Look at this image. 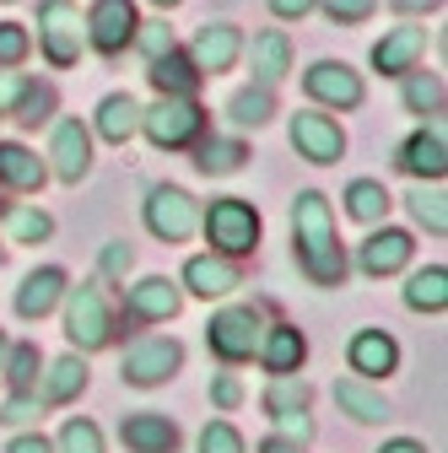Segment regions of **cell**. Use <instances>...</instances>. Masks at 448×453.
<instances>
[{"label":"cell","instance_id":"1","mask_svg":"<svg viewBox=\"0 0 448 453\" xmlns=\"http://www.w3.org/2000/svg\"><path fill=\"white\" fill-rule=\"evenodd\" d=\"M292 238H297V265L313 287H341L346 280V254L335 243V216L319 189H303L292 205Z\"/></svg>","mask_w":448,"mask_h":453},{"label":"cell","instance_id":"2","mask_svg":"<svg viewBox=\"0 0 448 453\" xmlns=\"http://www.w3.org/2000/svg\"><path fill=\"white\" fill-rule=\"evenodd\" d=\"M81 43H87V27H81V12L71 0H43L38 6V49L54 71H71L81 60Z\"/></svg>","mask_w":448,"mask_h":453},{"label":"cell","instance_id":"3","mask_svg":"<svg viewBox=\"0 0 448 453\" xmlns=\"http://www.w3.org/2000/svg\"><path fill=\"white\" fill-rule=\"evenodd\" d=\"M200 130H205V113H200L195 97H157L151 108H141V135L162 151L189 146Z\"/></svg>","mask_w":448,"mask_h":453},{"label":"cell","instance_id":"4","mask_svg":"<svg viewBox=\"0 0 448 453\" xmlns=\"http://www.w3.org/2000/svg\"><path fill=\"white\" fill-rule=\"evenodd\" d=\"M66 334H71L76 351H103L108 340H114V319H108V303L92 280L66 287Z\"/></svg>","mask_w":448,"mask_h":453},{"label":"cell","instance_id":"5","mask_svg":"<svg viewBox=\"0 0 448 453\" xmlns=\"http://www.w3.org/2000/svg\"><path fill=\"white\" fill-rule=\"evenodd\" d=\"M205 238H211L216 254H228V259L233 254H249L259 243V211L249 200H238V195L211 200V211H205Z\"/></svg>","mask_w":448,"mask_h":453},{"label":"cell","instance_id":"6","mask_svg":"<svg viewBox=\"0 0 448 453\" xmlns=\"http://www.w3.org/2000/svg\"><path fill=\"white\" fill-rule=\"evenodd\" d=\"M81 27H87V43L97 54H125L135 43V27H141L135 0H92L87 17H81Z\"/></svg>","mask_w":448,"mask_h":453},{"label":"cell","instance_id":"7","mask_svg":"<svg viewBox=\"0 0 448 453\" xmlns=\"http://www.w3.org/2000/svg\"><path fill=\"white\" fill-rule=\"evenodd\" d=\"M259 313L254 308H221L211 324H205V340H211V351L221 362H249L259 351Z\"/></svg>","mask_w":448,"mask_h":453},{"label":"cell","instance_id":"8","mask_svg":"<svg viewBox=\"0 0 448 453\" xmlns=\"http://www.w3.org/2000/svg\"><path fill=\"white\" fill-rule=\"evenodd\" d=\"M195 221H200V211H195V200L179 184H157L146 195V226H151L162 243H184L195 233Z\"/></svg>","mask_w":448,"mask_h":453},{"label":"cell","instance_id":"9","mask_svg":"<svg viewBox=\"0 0 448 453\" xmlns=\"http://www.w3.org/2000/svg\"><path fill=\"white\" fill-rule=\"evenodd\" d=\"M292 146H297V157H308V162L329 167V162H341L346 135H341V125H335L329 113L303 108V113H292Z\"/></svg>","mask_w":448,"mask_h":453},{"label":"cell","instance_id":"10","mask_svg":"<svg viewBox=\"0 0 448 453\" xmlns=\"http://www.w3.org/2000/svg\"><path fill=\"white\" fill-rule=\"evenodd\" d=\"M303 92L319 103V108H357L362 103V76L341 60H319L303 71Z\"/></svg>","mask_w":448,"mask_h":453},{"label":"cell","instance_id":"11","mask_svg":"<svg viewBox=\"0 0 448 453\" xmlns=\"http://www.w3.org/2000/svg\"><path fill=\"white\" fill-rule=\"evenodd\" d=\"M238 54H243V33L233 22H205L189 43V60L200 76H221V71H233L238 65Z\"/></svg>","mask_w":448,"mask_h":453},{"label":"cell","instance_id":"12","mask_svg":"<svg viewBox=\"0 0 448 453\" xmlns=\"http://www.w3.org/2000/svg\"><path fill=\"white\" fill-rule=\"evenodd\" d=\"M49 157H54V173L66 184H81L92 173V135L81 119H60L54 125V141H49Z\"/></svg>","mask_w":448,"mask_h":453},{"label":"cell","instance_id":"13","mask_svg":"<svg viewBox=\"0 0 448 453\" xmlns=\"http://www.w3.org/2000/svg\"><path fill=\"white\" fill-rule=\"evenodd\" d=\"M179 308H184V292L167 275H146V280H135V287L125 292V313L141 319V324H167Z\"/></svg>","mask_w":448,"mask_h":453},{"label":"cell","instance_id":"14","mask_svg":"<svg viewBox=\"0 0 448 453\" xmlns=\"http://www.w3.org/2000/svg\"><path fill=\"white\" fill-rule=\"evenodd\" d=\"M400 173H411V179H427V184H443V173H448V141H443V130L432 125H421L406 146H400Z\"/></svg>","mask_w":448,"mask_h":453},{"label":"cell","instance_id":"15","mask_svg":"<svg viewBox=\"0 0 448 453\" xmlns=\"http://www.w3.org/2000/svg\"><path fill=\"white\" fill-rule=\"evenodd\" d=\"M179 362H184V346H179V340H146V346H135V351L125 357V383L151 388V383H162V378H174Z\"/></svg>","mask_w":448,"mask_h":453},{"label":"cell","instance_id":"16","mask_svg":"<svg viewBox=\"0 0 448 453\" xmlns=\"http://www.w3.org/2000/svg\"><path fill=\"white\" fill-rule=\"evenodd\" d=\"M421 49H427V27H416V22L389 27V33L373 43V71H378V76H406V71L421 60Z\"/></svg>","mask_w":448,"mask_h":453},{"label":"cell","instance_id":"17","mask_svg":"<svg viewBox=\"0 0 448 453\" xmlns=\"http://www.w3.org/2000/svg\"><path fill=\"white\" fill-rule=\"evenodd\" d=\"M411 254H416L411 233H400V226H378V233L362 243L357 265H362L367 275H395V270H406V265H411Z\"/></svg>","mask_w":448,"mask_h":453},{"label":"cell","instance_id":"18","mask_svg":"<svg viewBox=\"0 0 448 453\" xmlns=\"http://www.w3.org/2000/svg\"><path fill=\"white\" fill-rule=\"evenodd\" d=\"M395 367H400L395 334H383V329H362V334H351V372H357V378H389Z\"/></svg>","mask_w":448,"mask_h":453},{"label":"cell","instance_id":"19","mask_svg":"<svg viewBox=\"0 0 448 453\" xmlns=\"http://www.w3.org/2000/svg\"><path fill=\"white\" fill-rule=\"evenodd\" d=\"M303 357H308V340H303V329H292V324H275V329H265V334H259V362H265V372H270V378L297 372V367H303Z\"/></svg>","mask_w":448,"mask_h":453},{"label":"cell","instance_id":"20","mask_svg":"<svg viewBox=\"0 0 448 453\" xmlns=\"http://www.w3.org/2000/svg\"><path fill=\"white\" fill-rule=\"evenodd\" d=\"M120 437H125V448H130V453H174V448H179V426L167 421V416H157V411L125 416Z\"/></svg>","mask_w":448,"mask_h":453},{"label":"cell","instance_id":"21","mask_svg":"<svg viewBox=\"0 0 448 453\" xmlns=\"http://www.w3.org/2000/svg\"><path fill=\"white\" fill-rule=\"evenodd\" d=\"M66 287H71V280H66V270H60V265L33 270V275L22 280V287H17V313H22V319H43L54 303L66 297Z\"/></svg>","mask_w":448,"mask_h":453},{"label":"cell","instance_id":"22","mask_svg":"<svg viewBox=\"0 0 448 453\" xmlns=\"http://www.w3.org/2000/svg\"><path fill=\"white\" fill-rule=\"evenodd\" d=\"M146 81H151L162 97H195V87H200V71H195V60H189V54H179V49H162L157 60H151V71H146Z\"/></svg>","mask_w":448,"mask_h":453},{"label":"cell","instance_id":"23","mask_svg":"<svg viewBox=\"0 0 448 453\" xmlns=\"http://www.w3.org/2000/svg\"><path fill=\"white\" fill-rule=\"evenodd\" d=\"M184 287H189L195 297H221V292L238 287V270H233L228 254H195V259L184 265Z\"/></svg>","mask_w":448,"mask_h":453},{"label":"cell","instance_id":"24","mask_svg":"<svg viewBox=\"0 0 448 453\" xmlns=\"http://www.w3.org/2000/svg\"><path fill=\"white\" fill-rule=\"evenodd\" d=\"M249 60H254V81H259V87H275V81L292 71V38H287L282 27L259 33L254 49H249Z\"/></svg>","mask_w":448,"mask_h":453},{"label":"cell","instance_id":"25","mask_svg":"<svg viewBox=\"0 0 448 453\" xmlns=\"http://www.w3.org/2000/svg\"><path fill=\"white\" fill-rule=\"evenodd\" d=\"M135 130H141V103H135L130 92H108V97L97 103V135L114 141V146H125Z\"/></svg>","mask_w":448,"mask_h":453},{"label":"cell","instance_id":"26","mask_svg":"<svg viewBox=\"0 0 448 453\" xmlns=\"http://www.w3.org/2000/svg\"><path fill=\"white\" fill-rule=\"evenodd\" d=\"M335 405H341L351 421H362V426L389 421V400H383L378 388H367V378H346V383H335Z\"/></svg>","mask_w":448,"mask_h":453},{"label":"cell","instance_id":"27","mask_svg":"<svg viewBox=\"0 0 448 453\" xmlns=\"http://www.w3.org/2000/svg\"><path fill=\"white\" fill-rule=\"evenodd\" d=\"M43 179H49L43 157H33V151L17 146V141H0V184H12V189H38Z\"/></svg>","mask_w":448,"mask_h":453},{"label":"cell","instance_id":"28","mask_svg":"<svg viewBox=\"0 0 448 453\" xmlns=\"http://www.w3.org/2000/svg\"><path fill=\"white\" fill-rule=\"evenodd\" d=\"M406 308H416V313H443V308H448V270H443V265H427V270L411 275Z\"/></svg>","mask_w":448,"mask_h":453},{"label":"cell","instance_id":"29","mask_svg":"<svg viewBox=\"0 0 448 453\" xmlns=\"http://www.w3.org/2000/svg\"><path fill=\"white\" fill-rule=\"evenodd\" d=\"M87 388V362L81 357H60L49 362V378H43V405H66Z\"/></svg>","mask_w":448,"mask_h":453},{"label":"cell","instance_id":"30","mask_svg":"<svg viewBox=\"0 0 448 453\" xmlns=\"http://www.w3.org/2000/svg\"><path fill=\"white\" fill-rule=\"evenodd\" d=\"M265 411L282 421V416H303L308 411V383L297 378V372H282V378H270V388H265Z\"/></svg>","mask_w":448,"mask_h":453},{"label":"cell","instance_id":"31","mask_svg":"<svg viewBox=\"0 0 448 453\" xmlns=\"http://www.w3.org/2000/svg\"><path fill=\"white\" fill-rule=\"evenodd\" d=\"M406 108L421 113V119H427V113H437V108H443V76L411 65V71H406Z\"/></svg>","mask_w":448,"mask_h":453},{"label":"cell","instance_id":"32","mask_svg":"<svg viewBox=\"0 0 448 453\" xmlns=\"http://www.w3.org/2000/svg\"><path fill=\"white\" fill-rule=\"evenodd\" d=\"M228 113H233V125H254V130H259L270 113H275V97H270V87L254 81V87H243V92L228 97Z\"/></svg>","mask_w":448,"mask_h":453},{"label":"cell","instance_id":"33","mask_svg":"<svg viewBox=\"0 0 448 453\" xmlns=\"http://www.w3.org/2000/svg\"><path fill=\"white\" fill-rule=\"evenodd\" d=\"M243 141H221V135H211V141H200V157H195V167L200 173H238L243 167Z\"/></svg>","mask_w":448,"mask_h":453},{"label":"cell","instance_id":"34","mask_svg":"<svg viewBox=\"0 0 448 453\" xmlns=\"http://www.w3.org/2000/svg\"><path fill=\"white\" fill-rule=\"evenodd\" d=\"M346 211H351L357 221H367V226H373V221H383V216H389V189H383V184H373V179H357V184L346 189Z\"/></svg>","mask_w":448,"mask_h":453},{"label":"cell","instance_id":"35","mask_svg":"<svg viewBox=\"0 0 448 453\" xmlns=\"http://www.w3.org/2000/svg\"><path fill=\"white\" fill-rule=\"evenodd\" d=\"M406 205H411V216L427 226L432 238H443V233H448V205H443V189H437V184H432V189H427V184H421V189H411V195H406Z\"/></svg>","mask_w":448,"mask_h":453},{"label":"cell","instance_id":"36","mask_svg":"<svg viewBox=\"0 0 448 453\" xmlns=\"http://www.w3.org/2000/svg\"><path fill=\"white\" fill-rule=\"evenodd\" d=\"M6 233H12V243H43V238L54 233V221H49V211H38V205H12V211H6Z\"/></svg>","mask_w":448,"mask_h":453},{"label":"cell","instance_id":"37","mask_svg":"<svg viewBox=\"0 0 448 453\" xmlns=\"http://www.w3.org/2000/svg\"><path fill=\"white\" fill-rule=\"evenodd\" d=\"M49 108H54V92H49V87H38V81H27V87L17 92V103H12V119L33 130V125H43V119H49Z\"/></svg>","mask_w":448,"mask_h":453},{"label":"cell","instance_id":"38","mask_svg":"<svg viewBox=\"0 0 448 453\" xmlns=\"http://www.w3.org/2000/svg\"><path fill=\"white\" fill-rule=\"evenodd\" d=\"M27 49H33V33L22 22H0V71H12L27 60Z\"/></svg>","mask_w":448,"mask_h":453},{"label":"cell","instance_id":"39","mask_svg":"<svg viewBox=\"0 0 448 453\" xmlns=\"http://www.w3.org/2000/svg\"><path fill=\"white\" fill-rule=\"evenodd\" d=\"M60 453H103V432L76 416V421L60 426Z\"/></svg>","mask_w":448,"mask_h":453},{"label":"cell","instance_id":"40","mask_svg":"<svg viewBox=\"0 0 448 453\" xmlns=\"http://www.w3.org/2000/svg\"><path fill=\"white\" fill-rule=\"evenodd\" d=\"M319 12L335 22V27H357L378 12V0H319Z\"/></svg>","mask_w":448,"mask_h":453},{"label":"cell","instance_id":"41","mask_svg":"<svg viewBox=\"0 0 448 453\" xmlns=\"http://www.w3.org/2000/svg\"><path fill=\"white\" fill-rule=\"evenodd\" d=\"M38 416H43V400H38V394H27V388H17L12 400L0 405V421H6V426H33Z\"/></svg>","mask_w":448,"mask_h":453},{"label":"cell","instance_id":"42","mask_svg":"<svg viewBox=\"0 0 448 453\" xmlns=\"http://www.w3.org/2000/svg\"><path fill=\"white\" fill-rule=\"evenodd\" d=\"M6 378H12V388H33V378H38V346H17L6 357Z\"/></svg>","mask_w":448,"mask_h":453},{"label":"cell","instance_id":"43","mask_svg":"<svg viewBox=\"0 0 448 453\" xmlns=\"http://www.w3.org/2000/svg\"><path fill=\"white\" fill-rule=\"evenodd\" d=\"M200 453H243V437L228 426V421H211L200 432Z\"/></svg>","mask_w":448,"mask_h":453},{"label":"cell","instance_id":"44","mask_svg":"<svg viewBox=\"0 0 448 453\" xmlns=\"http://www.w3.org/2000/svg\"><path fill=\"white\" fill-rule=\"evenodd\" d=\"M135 43L146 49V60H157L162 49H174V33H167V22H141L135 27Z\"/></svg>","mask_w":448,"mask_h":453},{"label":"cell","instance_id":"45","mask_svg":"<svg viewBox=\"0 0 448 453\" xmlns=\"http://www.w3.org/2000/svg\"><path fill=\"white\" fill-rule=\"evenodd\" d=\"M211 400H216L221 411H233V405L243 400V383H238L233 372H216V383H211Z\"/></svg>","mask_w":448,"mask_h":453},{"label":"cell","instance_id":"46","mask_svg":"<svg viewBox=\"0 0 448 453\" xmlns=\"http://www.w3.org/2000/svg\"><path fill=\"white\" fill-rule=\"evenodd\" d=\"M130 259H135L130 243H108V249H103V275H114V280H120V275L130 270Z\"/></svg>","mask_w":448,"mask_h":453},{"label":"cell","instance_id":"47","mask_svg":"<svg viewBox=\"0 0 448 453\" xmlns=\"http://www.w3.org/2000/svg\"><path fill=\"white\" fill-rule=\"evenodd\" d=\"M313 6H319V0H270V12L282 17V22H303Z\"/></svg>","mask_w":448,"mask_h":453},{"label":"cell","instance_id":"48","mask_svg":"<svg viewBox=\"0 0 448 453\" xmlns=\"http://www.w3.org/2000/svg\"><path fill=\"white\" fill-rule=\"evenodd\" d=\"M27 87V76H17V71H0V113H12V103H17V92Z\"/></svg>","mask_w":448,"mask_h":453},{"label":"cell","instance_id":"49","mask_svg":"<svg viewBox=\"0 0 448 453\" xmlns=\"http://www.w3.org/2000/svg\"><path fill=\"white\" fill-rule=\"evenodd\" d=\"M6 453H54V442H49V437H38V432H22V437H12V442H6Z\"/></svg>","mask_w":448,"mask_h":453},{"label":"cell","instance_id":"50","mask_svg":"<svg viewBox=\"0 0 448 453\" xmlns=\"http://www.w3.org/2000/svg\"><path fill=\"white\" fill-rule=\"evenodd\" d=\"M389 6H395V12H406V17H416V12H437L443 0H389Z\"/></svg>","mask_w":448,"mask_h":453},{"label":"cell","instance_id":"51","mask_svg":"<svg viewBox=\"0 0 448 453\" xmlns=\"http://www.w3.org/2000/svg\"><path fill=\"white\" fill-rule=\"evenodd\" d=\"M259 453H303V448H297L292 437H265V442H259Z\"/></svg>","mask_w":448,"mask_h":453},{"label":"cell","instance_id":"52","mask_svg":"<svg viewBox=\"0 0 448 453\" xmlns=\"http://www.w3.org/2000/svg\"><path fill=\"white\" fill-rule=\"evenodd\" d=\"M378 453H427V448H421L416 437H395V442H383Z\"/></svg>","mask_w":448,"mask_h":453},{"label":"cell","instance_id":"53","mask_svg":"<svg viewBox=\"0 0 448 453\" xmlns=\"http://www.w3.org/2000/svg\"><path fill=\"white\" fill-rule=\"evenodd\" d=\"M151 6H162V12H167V6H179V0H151Z\"/></svg>","mask_w":448,"mask_h":453},{"label":"cell","instance_id":"54","mask_svg":"<svg viewBox=\"0 0 448 453\" xmlns=\"http://www.w3.org/2000/svg\"><path fill=\"white\" fill-rule=\"evenodd\" d=\"M0 362H6V334H0Z\"/></svg>","mask_w":448,"mask_h":453}]
</instances>
